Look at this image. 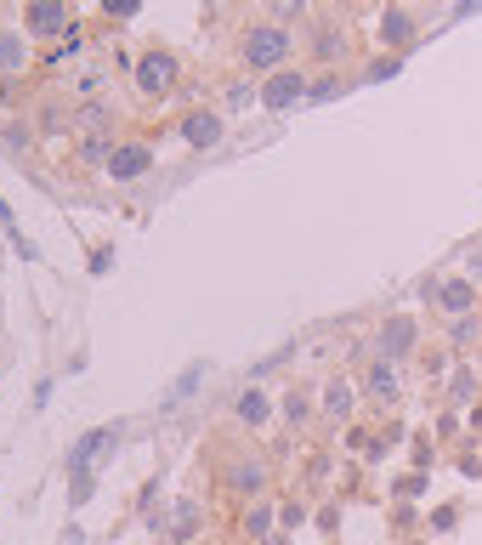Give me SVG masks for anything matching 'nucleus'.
Masks as SVG:
<instances>
[{
	"instance_id": "obj_1",
	"label": "nucleus",
	"mask_w": 482,
	"mask_h": 545,
	"mask_svg": "<svg viewBox=\"0 0 482 545\" xmlns=\"http://www.w3.org/2000/svg\"><path fill=\"white\" fill-rule=\"evenodd\" d=\"M239 46H244V63H250V69H273V74H278V63L295 52V40H290L284 23H250Z\"/></svg>"
},
{
	"instance_id": "obj_2",
	"label": "nucleus",
	"mask_w": 482,
	"mask_h": 545,
	"mask_svg": "<svg viewBox=\"0 0 482 545\" xmlns=\"http://www.w3.org/2000/svg\"><path fill=\"white\" fill-rule=\"evenodd\" d=\"M375 347H380V358H409L414 347H420V324H414L409 313H397V318H386L380 324V335H375Z\"/></svg>"
},
{
	"instance_id": "obj_3",
	"label": "nucleus",
	"mask_w": 482,
	"mask_h": 545,
	"mask_svg": "<svg viewBox=\"0 0 482 545\" xmlns=\"http://www.w3.org/2000/svg\"><path fill=\"white\" fill-rule=\"evenodd\" d=\"M363 392H369V398H375L380 409L403 398V375H397V364H392V358H380V352H375V364L363 370Z\"/></svg>"
},
{
	"instance_id": "obj_4",
	"label": "nucleus",
	"mask_w": 482,
	"mask_h": 545,
	"mask_svg": "<svg viewBox=\"0 0 482 545\" xmlns=\"http://www.w3.org/2000/svg\"><path fill=\"white\" fill-rule=\"evenodd\" d=\"M431 296H437V307H443L448 318H471V313H477V284L460 279V273H448V279L437 284Z\"/></svg>"
},
{
	"instance_id": "obj_5",
	"label": "nucleus",
	"mask_w": 482,
	"mask_h": 545,
	"mask_svg": "<svg viewBox=\"0 0 482 545\" xmlns=\"http://www.w3.org/2000/svg\"><path fill=\"white\" fill-rule=\"evenodd\" d=\"M148 165H154V148H148V142H120L114 159H108V176H114V182H131V176H142Z\"/></svg>"
},
{
	"instance_id": "obj_6",
	"label": "nucleus",
	"mask_w": 482,
	"mask_h": 545,
	"mask_svg": "<svg viewBox=\"0 0 482 545\" xmlns=\"http://www.w3.org/2000/svg\"><path fill=\"white\" fill-rule=\"evenodd\" d=\"M307 74H295V69H278L273 80H267V91H261V97H267V108H290V103H301V97H307Z\"/></svg>"
},
{
	"instance_id": "obj_7",
	"label": "nucleus",
	"mask_w": 482,
	"mask_h": 545,
	"mask_svg": "<svg viewBox=\"0 0 482 545\" xmlns=\"http://www.w3.org/2000/svg\"><path fill=\"white\" fill-rule=\"evenodd\" d=\"M171 80H176V57L171 52H148V57H142V69H137V86L142 91H154V97H159V91H171Z\"/></svg>"
},
{
	"instance_id": "obj_8",
	"label": "nucleus",
	"mask_w": 482,
	"mask_h": 545,
	"mask_svg": "<svg viewBox=\"0 0 482 545\" xmlns=\"http://www.w3.org/2000/svg\"><path fill=\"white\" fill-rule=\"evenodd\" d=\"M352 404H358V387H352L346 375H335V381L324 387V415H329V421H346V415H352Z\"/></svg>"
},
{
	"instance_id": "obj_9",
	"label": "nucleus",
	"mask_w": 482,
	"mask_h": 545,
	"mask_svg": "<svg viewBox=\"0 0 482 545\" xmlns=\"http://www.w3.org/2000/svg\"><path fill=\"white\" fill-rule=\"evenodd\" d=\"M182 137H188L193 148H210V142L222 137V120H216L210 108H199V114H188V120H182Z\"/></svg>"
},
{
	"instance_id": "obj_10",
	"label": "nucleus",
	"mask_w": 482,
	"mask_h": 545,
	"mask_svg": "<svg viewBox=\"0 0 482 545\" xmlns=\"http://www.w3.org/2000/svg\"><path fill=\"white\" fill-rule=\"evenodd\" d=\"M29 29L52 35V29H74V12L69 6H29Z\"/></svg>"
},
{
	"instance_id": "obj_11",
	"label": "nucleus",
	"mask_w": 482,
	"mask_h": 545,
	"mask_svg": "<svg viewBox=\"0 0 482 545\" xmlns=\"http://www.w3.org/2000/svg\"><path fill=\"white\" fill-rule=\"evenodd\" d=\"M29 63V40L23 35H0V74H18Z\"/></svg>"
},
{
	"instance_id": "obj_12",
	"label": "nucleus",
	"mask_w": 482,
	"mask_h": 545,
	"mask_svg": "<svg viewBox=\"0 0 482 545\" xmlns=\"http://www.w3.org/2000/svg\"><path fill=\"white\" fill-rule=\"evenodd\" d=\"M380 35L392 40V46H403V40L414 35V18H409V12H397V6H392V12H380Z\"/></svg>"
},
{
	"instance_id": "obj_13",
	"label": "nucleus",
	"mask_w": 482,
	"mask_h": 545,
	"mask_svg": "<svg viewBox=\"0 0 482 545\" xmlns=\"http://www.w3.org/2000/svg\"><path fill=\"white\" fill-rule=\"evenodd\" d=\"M273 523H278V511L267 506V500H256V506H250V517H244V528H250L256 540H261V534H273Z\"/></svg>"
},
{
	"instance_id": "obj_14",
	"label": "nucleus",
	"mask_w": 482,
	"mask_h": 545,
	"mask_svg": "<svg viewBox=\"0 0 482 545\" xmlns=\"http://www.w3.org/2000/svg\"><path fill=\"white\" fill-rule=\"evenodd\" d=\"M233 483H239V489H250V494H256L261 483H267V472H261L256 460H244V466H233Z\"/></svg>"
},
{
	"instance_id": "obj_15",
	"label": "nucleus",
	"mask_w": 482,
	"mask_h": 545,
	"mask_svg": "<svg viewBox=\"0 0 482 545\" xmlns=\"http://www.w3.org/2000/svg\"><path fill=\"white\" fill-rule=\"evenodd\" d=\"M239 415H244V421H267V398H261V392H244Z\"/></svg>"
},
{
	"instance_id": "obj_16",
	"label": "nucleus",
	"mask_w": 482,
	"mask_h": 545,
	"mask_svg": "<svg viewBox=\"0 0 482 545\" xmlns=\"http://www.w3.org/2000/svg\"><path fill=\"white\" fill-rule=\"evenodd\" d=\"M448 335H454V347L477 341V313H471V318H454V330H448Z\"/></svg>"
},
{
	"instance_id": "obj_17",
	"label": "nucleus",
	"mask_w": 482,
	"mask_h": 545,
	"mask_svg": "<svg viewBox=\"0 0 482 545\" xmlns=\"http://www.w3.org/2000/svg\"><path fill=\"white\" fill-rule=\"evenodd\" d=\"M301 523H307V511L295 506V500L290 506H278V528H301Z\"/></svg>"
},
{
	"instance_id": "obj_18",
	"label": "nucleus",
	"mask_w": 482,
	"mask_h": 545,
	"mask_svg": "<svg viewBox=\"0 0 482 545\" xmlns=\"http://www.w3.org/2000/svg\"><path fill=\"white\" fill-rule=\"evenodd\" d=\"M284 415L301 426V421H307V398H301V392H295V398H284Z\"/></svg>"
},
{
	"instance_id": "obj_19",
	"label": "nucleus",
	"mask_w": 482,
	"mask_h": 545,
	"mask_svg": "<svg viewBox=\"0 0 482 545\" xmlns=\"http://www.w3.org/2000/svg\"><path fill=\"white\" fill-rule=\"evenodd\" d=\"M80 125H108V108L86 103V108H80Z\"/></svg>"
},
{
	"instance_id": "obj_20",
	"label": "nucleus",
	"mask_w": 482,
	"mask_h": 545,
	"mask_svg": "<svg viewBox=\"0 0 482 545\" xmlns=\"http://www.w3.org/2000/svg\"><path fill=\"white\" fill-rule=\"evenodd\" d=\"M454 398H477V375H454Z\"/></svg>"
},
{
	"instance_id": "obj_21",
	"label": "nucleus",
	"mask_w": 482,
	"mask_h": 545,
	"mask_svg": "<svg viewBox=\"0 0 482 545\" xmlns=\"http://www.w3.org/2000/svg\"><path fill=\"white\" fill-rule=\"evenodd\" d=\"M380 74H397V57H380V63H369V80H380Z\"/></svg>"
}]
</instances>
